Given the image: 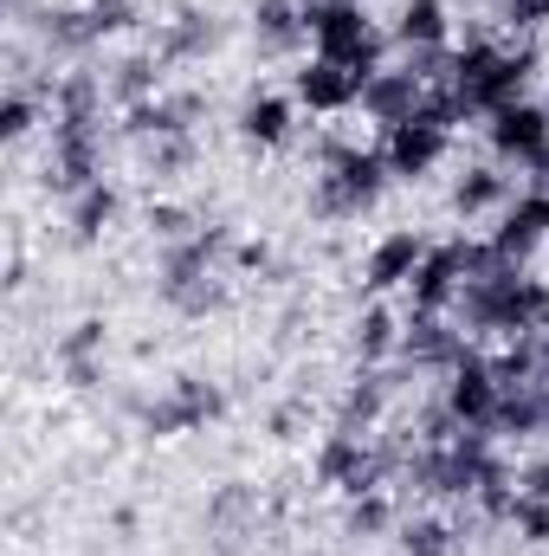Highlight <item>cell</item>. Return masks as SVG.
<instances>
[{"label": "cell", "mask_w": 549, "mask_h": 556, "mask_svg": "<svg viewBox=\"0 0 549 556\" xmlns=\"http://www.w3.org/2000/svg\"><path fill=\"white\" fill-rule=\"evenodd\" d=\"M220 260H233V227L220 220H201L181 247L162 253V273H155V291L175 317H207L227 304V285H220Z\"/></svg>", "instance_id": "6da1fadb"}, {"label": "cell", "mask_w": 549, "mask_h": 556, "mask_svg": "<svg viewBox=\"0 0 549 556\" xmlns=\"http://www.w3.org/2000/svg\"><path fill=\"white\" fill-rule=\"evenodd\" d=\"M388 162L369 142H330L310 181V214L317 220H362L382 194H388Z\"/></svg>", "instance_id": "7a4b0ae2"}, {"label": "cell", "mask_w": 549, "mask_h": 556, "mask_svg": "<svg viewBox=\"0 0 549 556\" xmlns=\"http://www.w3.org/2000/svg\"><path fill=\"white\" fill-rule=\"evenodd\" d=\"M304 33H310V59H336L349 72H382L388 33L369 20L362 0H304Z\"/></svg>", "instance_id": "3957f363"}, {"label": "cell", "mask_w": 549, "mask_h": 556, "mask_svg": "<svg viewBox=\"0 0 549 556\" xmlns=\"http://www.w3.org/2000/svg\"><path fill=\"white\" fill-rule=\"evenodd\" d=\"M491 260H498L491 240H439V247H426L420 273L408 278V311H433V317H446V311L459 304V291L485 273Z\"/></svg>", "instance_id": "277c9868"}, {"label": "cell", "mask_w": 549, "mask_h": 556, "mask_svg": "<svg viewBox=\"0 0 549 556\" xmlns=\"http://www.w3.org/2000/svg\"><path fill=\"white\" fill-rule=\"evenodd\" d=\"M91 181H104V117H52L46 188L72 201V194H85Z\"/></svg>", "instance_id": "5b68a950"}, {"label": "cell", "mask_w": 549, "mask_h": 556, "mask_svg": "<svg viewBox=\"0 0 549 556\" xmlns=\"http://www.w3.org/2000/svg\"><path fill=\"white\" fill-rule=\"evenodd\" d=\"M227 415V389L207 382V376H175L149 408H142V433L155 440H175V433H201Z\"/></svg>", "instance_id": "8992f818"}, {"label": "cell", "mask_w": 549, "mask_h": 556, "mask_svg": "<svg viewBox=\"0 0 549 556\" xmlns=\"http://www.w3.org/2000/svg\"><path fill=\"white\" fill-rule=\"evenodd\" d=\"M498 376H491V356L478 350V343H465V356L439 376V402H446V415L459 420V427H491V415H498Z\"/></svg>", "instance_id": "52a82bcc"}, {"label": "cell", "mask_w": 549, "mask_h": 556, "mask_svg": "<svg viewBox=\"0 0 549 556\" xmlns=\"http://www.w3.org/2000/svg\"><path fill=\"white\" fill-rule=\"evenodd\" d=\"M465 356V337L452 317H433V311H401V350L395 363L413 376H446L452 363Z\"/></svg>", "instance_id": "ba28073f"}, {"label": "cell", "mask_w": 549, "mask_h": 556, "mask_svg": "<svg viewBox=\"0 0 549 556\" xmlns=\"http://www.w3.org/2000/svg\"><path fill=\"white\" fill-rule=\"evenodd\" d=\"M362 85L369 72H349L336 59H304L291 72V98L310 111V117H343V111H362Z\"/></svg>", "instance_id": "9c48e42d"}, {"label": "cell", "mask_w": 549, "mask_h": 556, "mask_svg": "<svg viewBox=\"0 0 549 556\" xmlns=\"http://www.w3.org/2000/svg\"><path fill=\"white\" fill-rule=\"evenodd\" d=\"M544 247H549V188H524V194L498 214L491 253H498L505 266H531Z\"/></svg>", "instance_id": "30bf717a"}, {"label": "cell", "mask_w": 549, "mask_h": 556, "mask_svg": "<svg viewBox=\"0 0 549 556\" xmlns=\"http://www.w3.org/2000/svg\"><path fill=\"white\" fill-rule=\"evenodd\" d=\"M446 142L452 130H439V124H426V117H408V124H395V130H382V162H388V175L395 181H420V175H433L439 162H446Z\"/></svg>", "instance_id": "8fae6325"}, {"label": "cell", "mask_w": 549, "mask_h": 556, "mask_svg": "<svg viewBox=\"0 0 549 556\" xmlns=\"http://www.w3.org/2000/svg\"><path fill=\"white\" fill-rule=\"evenodd\" d=\"M485 142H491L498 162L531 168L549 149V104H531V98H524V104H505L498 117H485Z\"/></svg>", "instance_id": "7c38bea8"}, {"label": "cell", "mask_w": 549, "mask_h": 556, "mask_svg": "<svg viewBox=\"0 0 549 556\" xmlns=\"http://www.w3.org/2000/svg\"><path fill=\"white\" fill-rule=\"evenodd\" d=\"M420 260H426V240H420L413 227H388V233L369 247V260H362V291H369V298L408 291V278L420 273Z\"/></svg>", "instance_id": "4fadbf2b"}, {"label": "cell", "mask_w": 549, "mask_h": 556, "mask_svg": "<svg viewBox=\"0 0 549 556\" xmlns=\"http://www.w3.org/2000/svg\"><path fill=\"white\" fill-rule=\"evenodd\" d=\"M420 98H426V85H420L413 65H382L362 85V117L382 124V130H395V124H408L413 111H420Z\"/></svg>", "instance_id": "5bb4252c"}, {"label": "cell", "mask_w": 549, "mask_h": 556, "mask_svg": "<svg viewBox=\"0 0 549 556\" xmlns=\"http://www.w3.org/2000/svg\"><path fill=\"white\" fill-rule=\"evenodd\" d=\"M518 194H511V175L498 168V162H472V168H459V181H452V214L472 227V220H491V214H505Z\"/></svg>", "instance_id": "9a60e30c"}, {"label": "cell", "mask_w": 549, "mask_h": 556, "mask_svg": "<svg viewBox=\"0 0 549 556\" xmlns=\"http://www.w3.org/2000/svg\"><path fill=\"white\" fill-rule=\"evenodd\" d=\"M388 39H395L408 59H420V52H446V46H452V13H446V0H401Z\"/></svg>", "instance_id": "2e32d148"}, {"label": "cell", "mask_w": 549, "mask_h": 556, "mask_svg": "<svg viewBox=\"0 0 549 556\" xmlns=\"http://www.w3.org/2000/svg\"><path fill=\"white\" fill-rule=\"evenodd\" d=\"M214 46H220V26H214L201 7H181L175 20H162V33H155L149 52H155L162 65H194V59H207Z\"/></svg>", "instance_id": "e0dca14e"}, {"label": "cell", "mask_w": 549, "mask_h": 556, "mask_svg": "<svg viewBox=\"0 0 549 556\" xmlns=\"http://www.w3.org/2000/svg\"><path fill=\"white\" fill-rule=\"evenodd\" d=\"M304 0H253V46L259 59H291L304 46Z\"/></svg>", "instance_id": "ac0fdd59"}, {"label": "cell", "mask_w": 549, "mask_h": 556, "mask_svg": "<svg viewBox=\"0 0 549 556\" xmlns=\"http://www.w3.org/2000/svg\"><path fill=\"white\" fill-rule=\"evenodd\" d=\"M297 130V98H284V91H253L246 104H240V137L253 142V149H284Z\"/></svg>", "instance_id": "d6986e66"}, {"label": "cell", "mask_w": 549, "mask_h": 556, "mask_svg": "<svg viewBox=\"0 0 549 556\" xmlns=\"http://www.w3.org/2000/svg\"><path fill=\"white\" fill-rule=\"evenodd\" d=\"M349 350L362 356V369L395 363V350H401V311H395L388 298H369V304H362V317L349 324Z\"/></svg>", "instance_id": "ffe728a7"}, {"label": "cell", "mask_w": 549, "mask_h": 556, "mask_svg": "<svg viewBox=\"0 0 549 556\" xmlns=\"http://www.w3.org/2000/svg\"><path fill=\"white\" fill-rule=\"evenodd\" d=\"M117 214H124V194H117L111 181H91L85 194L65 201V220H72V240H78V247H98V240L117 227Z\"/></svg>", "instance_id": "44dd1931"}, {"label": "cell", "mask_w": 549, "mask_h": 556, "mask_svg": "<svg viewBox=\"0 0 549 556\" xmlns=\"http://www.w3.org/2000/svg\"><path fill=\"white\" fill-rule=\"evenodd\" d=\"M104 343H111V324H104V317H78V324L59 337V363H65V382H72V389H91V382H98Z\"/></svg>", "instance_id": "7402d4cb"}, {"label": "cell", "mask_w": 549, "mask_h": 556, "mask_svg": "<svg viewBox=\"0 0 549 556\" xmlns=\"http://www.w3.org/2000/svg\"><path fill=\"white\" fill-rule=\"evenodd\" d=\"M162 59L155 52H130V59H117L111 72H104V91H111V104L117 111H137V104H149V98H162Z\"/></svg>", "instance_id": "603a6c76"}, {"label": "cell", "mask_w": 549, "mask_h": 556, "mask_svg": "<svg viewBox=\"0 0 549 556\" xmlns=\"http://www.w3.org/2000/svg\"><path fill=\"white\" fill-rule=\"evenodd\" d=\"M395 525H401V505H395L388 485H382V492H362V498H343V538H349V544L395 538Z\"/></svg>", "instance_id": "cb8c5ba5"}, {"label": "cell", "mask_w": 549, "mask_h": 556, "mask_svg": "<svg viewBox=\"0 0 549 556\" xmlns=\"http://www.w3.org/2000/svg\"><path fill=\"white\" fill-rule=\"evenodd\" d=\"M395 556H459V525L439 511H413L395 525Z\"/></svg>", "instance_id": "d4e9b609"}, {"label": "cell", "mask_w": 549, "mask_h": 556, "mask_svg": "<svg viewBox=\"0 0 549 556\" xmlns=\"http://www.w3.org/2000/svg\"><path fill=\"white\" fill-rule=\"evenodd\" d=\"M253 518H259V498H253V485H220L214 498H207V531L220 538V544H233V538H246L253 531Z\"/></svg>", "instance_id": "484cf974"}, {"label": "cell", "mask_w": 549, "mask_h": 556, "mask_svg": "<svg viewBox=\"0 0 549 556\" xmlns=\"http://www.w3.org/2000/svg\"><path fill=\"white\" fill-rule=\"evenodd\" d=\"M194 162H201V142H194V130H188V137L142 142V168H149V181H175V175H188Z\"/></svg>", "instance_id": "4316f807"}, {"label": "cell", "mask_w": 549, "mask_h": 556, "mask_svg": "<svg viewBox=\"0 0 549 556\" xmlns=\"http://www.w3.org/2000/svg\"><path fill=\"white\" fill-rule=\"evenodd\" d=\"M39 104H52V98H46V91H33L26 78H13V85H7V98H0V137L26 142V137H33V124H39Z\"/></svg>", "instance_id": "83f0119b"}, {"label": "cell", "mask_w": 549, "mask_h": 556, "mask_svg": "<svg viewBox=\"0 0 549 556\" xmlns=\"http://www.w3.org/2000/svg\"><path fill=\"white\" fill-rule=\"evenodd\" d=\"M505 531H511L518 544H531V551H544V544H549V498H531V492H518V505H511V518H505Z\"/></svg>", "instance_id": "f1b7e54d"}, {"label": "cell", "mask_w": 549, "mask_h": 556, "mask_svg": "<svg viewBox=\"0 0 549 556\" xmlns=\"http://www.w3.org/2000/svg\"><path fill=\"white\" fill-rule=\"evenodd\" d=\"M142 220H149V233H155L162 247H181V240L201 227V220H194V207H181V201H149V214H142Z\"/></svg>", "instance_id": "f546056e"}, {"label": "cell", "mask_w": 549, "mask_h": 556, "mask_svg": "<svg viewBox=\"0 0 549 556\" xmlns=\"http://www.w3.org/2000/svg\"><path fill=\"white\" fill-rule=\"evenodd\" d=\"M491 20H498L505 33H544L549 0H491Z\"/></svg>", "instance_id": "4dcf8cb0"}, {"label": "cell", "mask_w": 549, "mask_h": 556, "mask_svg": "<svg viewBox=\"0 0 549 556\" xmlns=\"http://www.w3.org/2000/svg\"><path fill=\"white\" fill-rule=\"evenodd\" d=\"M85 13H91V33L98 39H124L137 26V0H85Z\"/></svg>", "instance_id": "1f68e13d"}, {"label": "cell", "mask_w": 549, "mask_h": 556, "mask_svg": "<svg viewBox=\"0 0 549 556\" xmlns=\"http://www.w3.org/2000/svg\"><path fill=\"white\" fill-rule=\"evenodd\" d=\"M518 492L549 498V453H537V459H524V466H518Z\"/></svg>", "instance_id": "d6a6232c"}, {"label": "cell", "mask_w": 549, "mask_h": 556, "mask_svg": "<svg viewBox=\"0 0 549 556\" xmlns=\"http://www.w3.org/2000/svg\"><path fill=\"white\" fill-rule=\"evenodd\" d=\"M233 266H240V273H266V266H272V247H266V240H240V247H233Z\"/></svg>", "instance_id": "836d02e7"}, {"label": "cell", "mask_w": 549, "mask_h": 556, "mask_svg": "<svg viewBox=\"0 0 549 556\" xmlns=\"http://www.w3.org/2000/svg\"><path fill=\"white\" fill-rule=\"evenodd\" d=\"M531 188H549V149L531 162Z\"/></svg>", "instance_id": "e575fe53"}]
</instances>
